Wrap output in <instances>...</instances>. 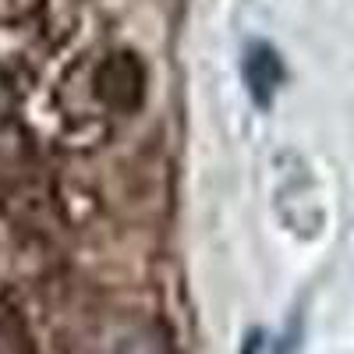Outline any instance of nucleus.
I'll list each match as a JSON object with an SVG mask.
<instances>
[{
    "label": "nucleus",
    "mask_w": 354,
    "mask_h": 354,
    "mask_svg": "<svg viewBox=\"0 0 354 354\" xmlns=\"http://www.w3.org/2000/svg\"><path fill=\"white\" fill-rule=\"evenodd\" d=\"M113 354H170V347H167L163 337H153L149 330H138V333H128L117 344Z\"/></svg>",
    "instance_id": "f03ea898"
},
{
    "label": "nucleus",
    "mask_w": 354,
    "mask_h": 354,
    "mask_svg": "<svg viewBox=\"0 0 354 354\" xmlns=\"http://www.w3.org/2000/svg\"><path fill=\"white\" fill-rule=\"evenodd\" d=\"M241 78H245V88L259 110H270L277 93L287 82V64L280 50L270 43V39H252L241 53Z\"/></svg>",
    "instance_id": "f257e3e1"
}]
</instances>
